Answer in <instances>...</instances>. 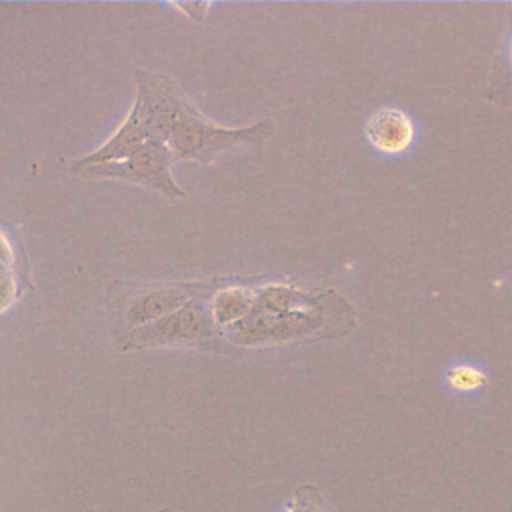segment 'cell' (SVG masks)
<instances>
[{
	"instance_id": "obj_1",
	"label": "cell",
	"mask_w": 512,
	"mask_h": 512,
	"mask_svg": "<svg viewBox=\"0 0 512 512\" xmlns=\"http://www.w3.org/2000/svg\"><path fill=\"white\" fill-rule=\"evenodd\" d=\"M136 84L138 96L124 124L102 148L76 160L72 170L124 160L148 140L164 142L176 160L194 158L212 162L218 154L240 144H260L274 132V124L268 120L248 128H220L210 124L164 76L138 70Z\"/></svg>"
},
{
	"instance_id": "obj_2",
	"label": "cell",
	"mask_w": 512,
	"mask_h": 512,
	"mask_svg": "<svg viewBox=\"0 0 512 512\" xmlns=\"http://www.w3.org/2000/svg\"><path fill=\"white\" fill-rule=\"evenodd\" d=\"M176 160L174 152L158 140H148L134 148L124 160L106 162V164H92L80 170H72L76 174L88 178H114L150 186L170 198L184 196L178 184L172 180L170 166Z\"/></svg>"
},
{
	"instance_id": "obj_3",
	"label": "cell",
	"mask_w": 512,
	"mask_h": 512,
	"mask_svg": "<svg viewBox=\"0 0 512 512\" xmlns=\"http://www.w3.org/2000/svg\"><path fill=\"white\" fill-rule=\"evenodd\" d=\"M208 316L198 304H184L172 314L146 324L130 334L126 348L162 346V344H210L214 330Z\"/></svg>"
},
{
	"instance_id": "obj_4",
	"label": "cell",
	"mask_w": 512,
	"mask_h": 512,
	"mask_svg": "<svg viewBox=\"0 0 512 512\" xmlns=\"http://www.w3.org/2000/svg\"><path fill=\"white\" fill-rule=\"evenodd\" d=\"M366 138L376 152L384 156H400L414 144L416 124L408 112L386 106L372 112L368 118Z\"/></svg>"
},
{
	"instance_id": "obj_5",
	"label": "cell",
	"mask_w": 512,
	"mask_h": 512,
	"mask_svg": "<svg viewBox=\"0 0 512 512\" xmlns=\"http://www.w3.org/2000/svg\"><path fill=\"white\" fill-rule=\"evenodd\" d=\"M188 294L182 288H142L126 302L124 322L128 326L152 324L174 308L186 304Z\"/></svg>"
},
{
	"instance_id": "obj_6",
	"label": "cell",
	"mask_w": 512,
	"mask_h": 512,
	"mask_svg": "<svg viewBox=\"0 0 512 512\" xmlns=\"http://www.w3.org/2000/svg\"><path fill=\"white\" fill-rule=\"evenodd\" d=\"M252 306L254 304L244 290L230 288V290H222L214 296L210 316L218 324H232L236 320H244V316L248 314V310Z\"/></svg>"
},
{
	"instance_id": "obj_7",
	"label": "cell",
	"mask_w": 512,
	"mask_h": 512,
	"mask_svg": "<svg viewBox=\"0 0 512 512\" xmlns=\"http://www.w3.org/2000/svg\"><path fill=\"white\" fill-rule=\"evenodd\" d=\"M446 384L452 392H458V394H472L480 388L486 386L488 382V374L476 366V364H470V362H460V364H454L446 370Z\"/></svg>"
},
{
	"instance_id": "obj_8",
	"label": "cell",
	"mask_w": 512,
	"mask_h": 512,
	"mask_svg": "<svg viewBox=\"0 0 512 512\" xmlns=\"http://www.w3.org/2000/svg\"><path fill=\"white\" fill-rule=\"evenodd\" d=\"M282 512H334L322 492L310 484L300 486Z\"/></svg>"
},
{
	"instance_id": "obj_9",
	"label": "cell",
	"mask_w": 512,
	"mask_h": 512,
	"mask_svg": "<svg viewBox=\"0 0 512 512\" xmlns=\"http://www.w3.org/2000/svg\"><path fill=\"white\" fill-rule=\"evenodd\" d=\"M178 10H186V16L190 18H202L206 10H210V4H174Z\"/></svg>"
}]
</instances>
